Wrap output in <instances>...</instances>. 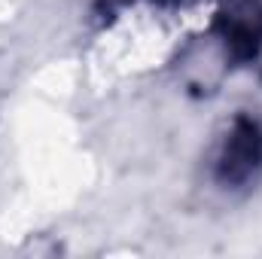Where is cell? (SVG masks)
Wrapping results in <instances>:
<instances>
[{
	"label": "cell",
	"mask_w": 262,
	"mask_h": 259,
	"mask_svg": "<svg viewBox=\"0 0 262 259\" xmlns=\"http://www.w3.org/2000/svg\"><path fill=\"white\" fill-rule=\"evenodd\" d=\"M262 177V119L250 110H238L213 140L210 149V180L238 192Z\"/></svg>",
	"instance_id": "1"
},
{
	"label": "cell",
	"mask_w": 262,
	"mask_h": 259,
	"mask_svg": "<svg viewBox=\"0 0 262 259\" xmlns=\"http://www.w3.org/2000/svg\"><path fill=\"white\" fill-rule=\"evenodd\" d=\"M131 3H137V0H131ZM149 3H168V0H149Z\"/></svg>",
	"instance_id": "2"
}]
</instances>
